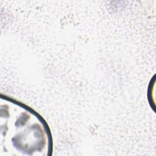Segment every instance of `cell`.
I'll use <instances>...</instances> for the list:
<instances>
[{"mask_svg": "<svg viewBox=\"0 0 156 156\" xmlns=\"http://www.w3.org/2000/svg\"><path fill=\"white\" fill-rule=\"evenodd\" d=\"M1 151H51L52 138L46 121L29 107L1 94Z\"/></svg>", "mask_w": 156, "mask_h": 156, "instance_id": "6da1fadb", "label": "cell"}]
</instances>
